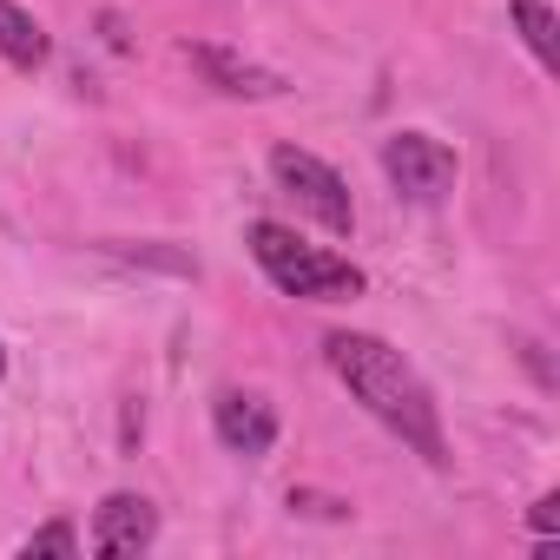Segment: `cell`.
Masks as SVG:
<instances>
[{
    "mask_svg": "<svg viewBox=\"0 0 560 560\" xmlns=\"http://www.w3.org/2000/svg\"><path fill=\"white\" fill-rule=\"evenodd\" d=\"M383 172L409 205H442L455 191V152L429 132H389L383 139Z\"/></svg>",
    "mask_w": 560,
    "mask_h": 560,
    "instance_id": "4",
    "label": "cell"
},
{
    "mask_svg": "<svg viewBox=\"0 0 560 560\" xmlns=\"http://www.w3.org/2000/svg\"><path fill=\"white\" fill-rule=\"evenodd\" d=\"M47 553H60V560H73V553H80L73 521H47L40 534H27V540H21V560H47Z\"/></svg>",
    "mask_w": 560,
    "mask_h": 560,
    "instance_id": "10",
    "label": "cell"
},
{
    "mask_svg": "<svg viewBox=\"0 0 560 560\" xmlns=\"http://www.w3.org/2000/svg\"><path fill=\"white\" fill-rule=\"evenodd\" d=\"M191 60L205 67V80H211L218 93H237V100H270V93H284V80H277L270 67H250V60H237V54H224V47H191Z\"/></svg>",
    "mask_w": 560,
    "mask_h": 560,
    "instance_id": "7",
    "label": "cell"
},
{
    "mask_svg": "<svg viewBox=\"0 0 560 560\" xmlns=\"http://www.w3.org/2000/svg\"><path fill=\"white\" fill-rule=\"evenodd\" d=\"M211 429H218V442H224L231 455H244V462L270 455V442H277V416H270V402L250 396V389H224V396L211 402Z\"/></svg>",
    "mask_w": 560,
    "mask_h": 560,
    "instance_id": "5",
    "label": "cell"
},
{
    "mask_svg": "<svg viewBox=\"0 0 560 560\" xmlns=\"http://www.w3.org/2000/svg\"><path fill=\"white\" fill-rule=\"evenodd\" d=\"M324 357H330V370H337V383L389 429V435H402L429 468H442L448 462V435H442V409H435V396H429V383L416 376V363L402 357V350H389L383 337H370V330H337V337H324Z\"/></svg>",
    "mask_w": 560,
    "mask_h": 560,
    "instance_id": "1",
    "label": "cell"
},
{
    "mask_svg": "<svg viewBox=\"0 0 560 560\" xmlns=\"http://www.w3.org/2000/svg\"><path fill=\"white\" fill-rule=\"evenodd\" d=\"M270 178L284 185V191L298 198V211H311L324 231H337V237H350V231H357L350 185H343L317 152H304V145H277V152H270Z\"/></svg>",
    "mask_w": 560,
    "mask_h": 560,
    "instance_id": "3",
    "label": "cell"
},
{
    "mask_svg": "<svg viewBox=\"0 0 560 560\" xmlns=\"http://www.w3.org/2000/svg\"><path fill=\"white\" fill-rule=\"evenodd\" d=\"M159 540V514L145 494H106L93 514V547L100 553H145Z\"/></svg>",
    "mask_w": 560,
    "mask_h": 560,
    "instance_id": "6",
    "label": "cell"
},
{
    "mask_svg": "<svg viewBox=\"0 0 560 560\" xmlns=\"http://www.w3.org/2000/svg\"><path fill=\"white\" fill-rule=\"evenodd\" d=\"M527 527H534V534H553V527H560V501H553V494H540V501H534V514H527Z\"/></svg>",
    "mask_w": 560,
    "mask_h": 560,
    "instance_id": "11",
    "label": "cell"
},
{
    "mask_svg": "<svg viewBox=\"0 0 560 560\" xmlns=\"http://www.w3.org/2000/svg\"><path fill=\"white\" fill-rule=\"evenodd\" d=\"M514 27H521V40L534 47V60H540V67H553V60H560V40H553V34H560V21L547 14V0H514Z\"/></svg>",
    "mask_w": 560,
    "mask_h": 560,
    "instance_id": "9",
    "label": "cell"
},
{
    "mask_svg": "<svg viewBox=\"0 0 560 560\" xmlns=\"http://www.w3.org/2000/svg\"><path fill=\"white\" fill-rule=\"evenodd\" d=\"M0 60L21 67V73L47 67V34H40V21L21 8V0H0Z\"/></svg>",
    "mask_w": 560,
    "mask_h": 560,
    "instance_id": "8",
    "label": "cell"
},
{
    "mask_svg": "<svg viewBox=\"0 0 560 560\" xmlns=\"http://www.w3.org/2000/svg\"><path fill=\"white\" fill-rule=\"evenodd\" d=\"M244 237H250L257 270H264L284 298H304V304H343V298H357V291H363V270H357L350 257H330V250L304 244L298 231L270 224V218H257Z\"/></svg>",
    "mask_w": 560,
    "mask_h": 560,
    "instance_id": "2",
    "label": "cell"
},
{
    "mask_svg": "<svg viewBox=\"0 0 560 560\" xmlns=\"http://www.w3.org/2000/svg\"><path fill=\"white\" fill-rule=\"evenodd\" d=\"M0 376H8V350H0Z\"/></svg>",
    "mask_w": 560,
    "mask_h": 560,
    "instance_id": "12",
    "label": "cell"
}]
</instances>
